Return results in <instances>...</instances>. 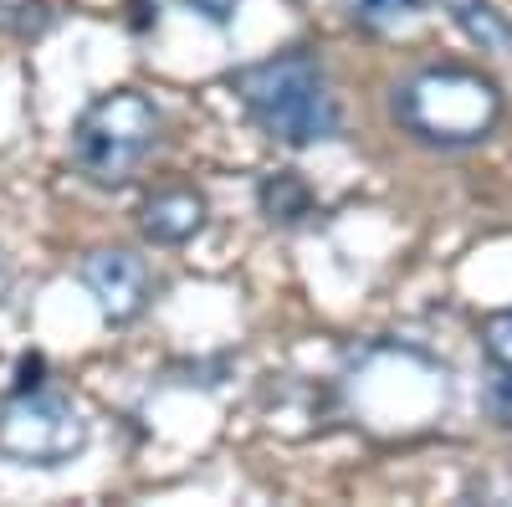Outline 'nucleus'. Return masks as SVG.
Here are the masks:
<instances>
[{
  "mask_svg": "<svg viewBox=\"0 0 512 507\" xmlns=\"http://www.w3.org/2000/svg\"><path fill=\"white\" fill-rule=\"evenodd\" d=\"M482 354L497 369H512V308H502V313H492L482 323Z\"/></svg>",
  "mask_w": 512,
  "mask_h": 507,
  "instance_id": "9d476101",
  "label": "nucleus"
},
{
  "mask_svg": "<svg viewBox=\"0 0 512 507\" xmlns=\"http://www.w3.org/2000/svg\"><path fill=\"white\" fill-rule=\"evenodd\" d=\"M139 226L154 246H185L205 231V195L190 190V185H175V190H154L139 210Z\"/></svg>",
  "mask_w": 512,
  "mask_h": 507,
  "instance_id": "423d86ee",
  "label": "nucleus"
},
{
  "mask_svg": "<svg viewBox=\"0 0 512 507\" xmlns=\"http://www.w3.org/2000/svg\"><path fill=\"white\" fill-rule=\"evenodd\" d=\"M88 441V426L72 400L41 390H16L0 410V456L26 461V467H57V461L77 456Z\"/></svg>",
  "mask_w": 512,
  "mask_h": 507,
  "instance_id": "20e7f679",
  "label": "nucleus"
},
{
  "mask_svg": "<svg viewBox=\"0 0 512 507\" xmlns=\"http://www.w3.org/2000/svg\"><path fill=\"white\" fill-rule=\"evenodd\" d=\"M164 129V113L149 93L118 88L93 98L72 123V164L82 169V180H93L103 190H118L139 175V164L154 154Z\"/></svg>",
  "mask_w": 512,
  "mask_h": 507,
  "instance_id": "7ed1b4c3",
  "label": "nucleus"
},
{
  "mask_svg": "<svg viewBox=\"0 0 512 507\" xmlns=\"http://www.w3.org/2000/svg\"><path fill=\"white\" fill-rule=\"evenodd\" d=\"M425 6V0H349V16L369 31H390L400 21H410L415 11Z\"/></svg>",
  "mask_w": 512,
  "mask_h": 507,
  "instance_id": "1a4fd4ad",
  "label": "nucleus"
},
{
  "mask_svg": "<svg viewBox=\"0 0 512 507\" xmlns=\"http://www.w3.org/2000/svg\"><path fill=\"white\" fill-rule=\"evenodd\" d=\"M451 21L477 41L482 52H497V57H512V21L492 6V0H446Z\"/></svg>",
  "mask_w": 512,
  "mask_h": 507,
  "instance_id": "6e6552de",
  "label": "nucleus"
},
{
  "mask_svg": "<svg viewBox=\"0 0 512 507\" xmlns=\"http://www.w3.org/2000/svg\"><path fill=\"white\" fill-rule=\"evenodd\" d=\"M482 405H487V415H492V426L512 436V369H497V374L487 379Z\"/></svg>",
  "mask_w": 512,
  "mask_h": 507,
  "instance_id": "9b49d317",
  "label": "nucleus"
},
{
  "mask_svg": "<svg viewBox=\"0 0 512 507\" xmlns=\"http://www.w3.org/2000/svg\"><path fill=\"white\" fill-rule=\"evenodd\" d=\"M41 374H47V359H41V354H26L21 369H16V390H41Z\"/></svg>",
  "mask_w": 512,
  "mask_h": 507,
  "instance_id": "f8f14e48",
  "label": "nucleus"
},
{
  "mask_svg": "<svg viewBox=\"0 0 512 507\" xmlns=\"http://www.w3.org/2000/svg\"><path fill=\"white\" fill-rule=\"evenodd\" d=\"M231 88L256 129L287 149H308V144H323L338 134L333 82H328L318 52H308V47H292V52L241 67L231 77Z\"/></svg>",
  "mask_w": 512,
  "mask_h": 507,
  "instance_id": "f257e3e1",
  "label": "nucleus"
},
{
  "mask_svg": "<svg viewBox=\"0 0 512 507\" xmlns=\"http://www.w3.org/2000/svg\"><path fill=\"white\" fill-rule=\"evenodd\" d=\"M256 205H262V216L272 226H297L313 216V185L297 175V169H272V175L256 185Z\"/></svg>",
  "mask_w": 512,
  "mask_h": 507,
  "instance_id": "0eeeda50",
  "label": "nucleus"
},
{
  "mask_svg": "<svg viewBox=\"0 0 512 507\" xmlns=\"http://www.w3.org/2000/svg\"><path fill=\"white\" fill-rule=\"evenodd\" d=\"M190 6L205 16V21H216V26H226L231 21V11H236V0H190Z\"/></svg>",
  "mask_w": 512,
  "mask_h": 507,
  "instance_id": "ddd939ff",
  "label": "nucleus"
},
{
  "mask_svg": "<svg viewBox=\"0 0 512 507\" xmlns=\"http://www.w3.org/2000/svg\"><path fill=\"white\" fill-rule=\"evenodd\" d=\"M77 282L93 292V303L108 323H134L149 298H154V272L144 257H134V251H123V246H103V251H88L77 267Z\"/></svg>",
  "mask_w": 512,
  "mask_h": 507,
  "instance_id": "39448f33",
  "label": "nucleus"
},
{
  "mask_svg": "<svg viewBox=\"0 0 512 507\" xmlns=\"http://www.w3.org/2000/svg\"><path fill=\"white\" fill-rule=\"evenodd\" d=\"M502 118H507V98L477 67H456V62L420 67L395 88V123L431 149L487 144Z\"/></svg>",
  "mask_w": 512,
  "mask_h": 507,
  "instance_id": "f03ea898",
  "label": "nucleus"
},
{
  "mask_svg": "<svg viewBox=\"0 0 512 507\" xmlns=\"http://www.w3.org/2000/svg\"><path fill=\"white\" fill-rule=\"evenodd\" d=\"M0 292H6V272H0Z\"/></svg>",
  "mask_w": 512,
  "mask_h": 507,
  "instance_id": "4468645a",
  "label": "nucleus"
}]
</instances>
